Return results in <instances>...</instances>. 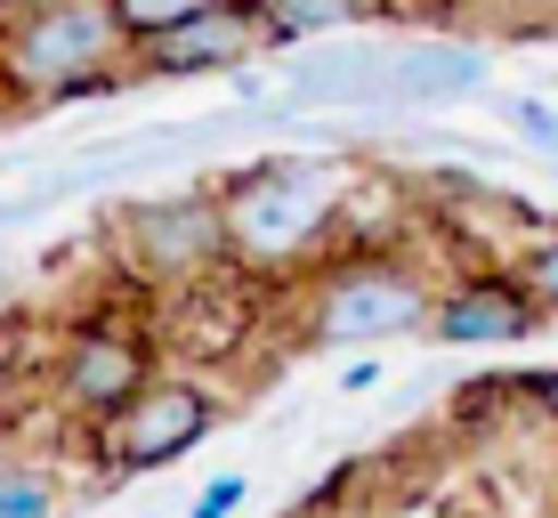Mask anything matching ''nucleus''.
<instances>
[{
  "mask_svg": "<svg viewBox=\"0 0 558 518\" xmlns=\"http://www.w3.org/2000/svg\"><path fill=\"white\" fill-rule=\"evenodd\" d=\"M486 98V49L470 41H397V113H437Z\"/></svg>",
  "mask_w": 558,
  "mask_h": 518,
  "instance_id": "11",
  "label": "nucleus"
},
{
  "mask_svg": "<svg viewBox=\"0 0 558 518\" xmlns=\"http://www.w3.org/2000/svg\"><path fill=\"white\" fill-rule=\"evenodd\" d=\"M373 381H380V357H373V349H364V357L349 364V373H340V389H373Z\"/></svg>",
  "mask_w": 558,
  "mask_h": 518,
  "instance_id": "19",
  "label": "nucleus"
},
{
  "mask_svg": "<svg viewBox=\"0 0 558 518\" xmlns=\"http://www.w3.org/2000/svg\"><path fill=\"white\" fill-rule=\"evenodd\" d=\"M0 518H57L49 478H0Z\"/></svg>",
  "mask_w": 558,
  "mask_h": 518,
  "instance_id": "16",
  "label": "nucleus"
},
{
  "mask_svg": "<svg viewBox=\"0 0 558 518\" xmlns=\"http://www.w3.org/2000/svg\"><path fill=\"white\" fill-rule=\"evenodd\" d=\"M267 49H276V33H267V16L252 0H219V9H195L162 33H138L130 65L154 73V82H195V73H243Z\"/></svg>",
  "mask_w": 558,
  "mask_h": 518,
  "instance_id": "7",
  "label": "nucleus"
},
{
  "mask_svg": "<svg viewBox=\"0 0 558 518\" xmlns=\"http://www.w3.org/2000/svg\"><path fill=\"white\" fill-rule=\"evenodd\" d=\"M243 494H252V478L219 470V478H210V486L195 494V510H186V518H235V510H243Z\"/></svg>",
  "mask_w": 558,
  "mask_h": 518,
  "instance_id": "17",
  "label": "nucleus"
},
{
  "mask_svg": "<svg viewBox=\"0 0 558 518\" xmlns=\"http://www.w3.org/2000/svg\"><path fill=\"white\" fill-rule=\"evenodd\" d=\"M130 33L113 0H57V9H0V89L16 106H73L122 82Z\"/></svg>",
  "mask_w": 558,
  "mask_h": 518,
  "instance_id": "2",
  "label": "nucleus"
},
{
  "mask_svg": "<svg viewBox=\"0 0 558 518\" xmlns=\"http://www.w3.org/2000/svg\"><path fill=\"white\" fill-rule=\"evenodd\" d=\"M510 267H518V284L543 300V316H558V219H534L526 243L510 252Z\"/></svg>",
  "mask_w": 558,
  "mask_h": 518,
  "instance_id": "13",
  "label": "nucleus"
},
{
  "mask_svg": "<svg viewBox=\"0 0 558 518\" xmlns=\"http://www.w3.org/2000/svg\"><path fill=\"white\" fill-rule=\"evenodd\" d=\"M429 300L437 284L421 276L405 252L380 243H349L307 276L300 292V333L316 349H389L405 333H429Z\"/></svg>",
  "mask_w": 558,
  "mask_h": 518,
  "instance_id": "3",
  "label": "nucleus"
},
{
  "mask_svg": "<svg viewBox=\"0 0 558 518\" xmlns=\"http://www.w3.org/2000/svg\"><path fill=\"white\" fill-rule=\"evenodd\" d=\"M494 106H502V122L534 146V155L558 162V106H550V98H534V89H510V98H494Z\"/></svg>",
  "mask_w": 558,
  "mask_h": 518,
  "instance_id": "14",
  "label": "nucleus"
},
{
  "mask_svg": "<svg viewBox=\"0 0 558 518\" xmlns=\"http://www.w3.org/2000/svg\"><path fill=\"white\" fill-rule=\"evenodd\" d=\"M252 9L267 16L276 49H283V41H324V33L349 25V0H252Z\"/></svg>",
  "mask_w": 558,
  "mask_h": 518,
  "instance_id": "12",
  "label": "nucleus"
},
{
  "mask_svg": "<svg viewBox=\"0 0 558 518\" xmlns=\"http://www.w3.org/2000/svg\"><path fill=\"white\" fill-rule=\"evenodd\" d=\"M195 9H219V0H113V16H122V33H130V41H138V33L179 25V16H195Z\"/></svg>",
  "mask_w": 558,
  "mask_h": 518,
  "instance_id": "15",
  "label": "nucleus"
},
{
  "mask_svg": "<svg viewBox=\"0 0 558 518\" xmlns=\"http://www.w3.org/2000/svg\"><path fill=\"white\" fill-rule=\"evenodd\" d=\"M252 309H259V276L219 267V276H195L179 292H154V340L179 349L186 364H227L252 340Z\"/></svg>",
  "mask_w": 558,
  "mask_h": 518,
  "instance_id": "8",
  "label": "nucleus"
},
{
  "mask_svg": "<svg viewBox=\"0 0 558 518\" xmlns=\"http://www.w3.org/2000/svg\"><path fill=\"white\" fill-rule=\"evenodd\" d=\"M349 195H356V170L340 155H259L219 186L227 252L259 284L316 276L349 236Z\"/></svg>",
  "mask_w": 558,
  "mask_h": 518,
  "instance_id": "1",
  "label": "nucleus"
},
{
  "mask_svg": "<svg viewBox=\"0 0 558 518\" xmlns=\"http://www.w3.org/2000/svg\"><path fill=\"white\" fill-rule=\"evenodd\" d=\"M518 389H526L534 406H543V413L558 421V364H550V373H534V381H518Z\"/></svg>",
  "mask_w": 558,
  "mask_h": 518,
  "instance_id": "18",
  "label": "nucleus"
},
{
  "mask_svg": "<svg viewBox=\"0 0 558 518\" xmlns=\"http://www.w3.org/2000/svg\"><path fill=\"white\" fill-rule=\"evenodd\" d=\"M543 324L550 316L518 284V267H470V276L437 284L429 300V340H446V349H510V340H534Z\"/></svg>",
  "mask_w": 558,
  "mask_h": 518,
  "instance_id": "9",
  "label": "nucleus"
},
{
  "mask_svg": "<svg viewBox=\"0 0 558 518\" xmlns=\"http://www.w3.org/2000/svg\"><path fill=\"white\" fill-rule=\"evenodd\" d=\"M219 421L227 406L203 373H154L106 421H89V454H98L106 478H146V470H170L179 454H195Z\"/></svg>",
  "mask_w": 558,
  "mask_h": 518,
  "instance_id": "5",
  "label": "nucleus"
},
{
  "mask_svg": "<svg viewBox=\"0 0 558 518\" xmlns=\"http://www.w3.org/2000/svg\"><path fill=\"white\" fill-rule=\"evenodd\" d=\"M292 106H356V113H397V41H349L324 33L300 65H283Z\"/></svg>",
  "mask_w": 558,
  "mask_h": 518,
  "instance_id": "10",
  "label": "nucleus"
},
{
  "mask_svg": "<svg viewBox=\"0 0 558 518\" xmlns=\"http://www.w3.org/2000/svg\"><path fill=\"white\" fill-rule=\"evenodd\" d=\"M154 349H162V340L138 333V324L113 316V309L73 316V324H65V349H57V397H65L82 421H106L130 389H146V381L162 373Z\"/></svg>",
  "mask_w": 558,
  "mask_h": 518,
  "instance_id": "6",
  "label": "nucleus"
},
{
  "mask_svg": "<svg viewBox=\"0 0 558 518\" xmlns=\"http://www.w3.org/2000/svg\"><path fill=\"white\" fill-rule=\"evenodd\" d=\"M113 252L146 292H179L195 276L235 267L227 252V203L219 186H179V195H130L113 210Z\"/></svg>",
  "mask_w": 558,
  "mask_h": 518,
  "instance_id": "4",
  "label": "nucleus"
},
{
  "mask_svg": "<svg viewBox=\"0 0 558 518\" xmlns=\"http://www.w3.org/2000/svg\"><path fill=\"white\" fill-rule=\"evenodd\" d=\"M0 9H57V0H0Z\"/></svg>",
  "mask_w": 558,
  "mask_h": 518,
  "instance_id": "20",
  "label": "nucleus"
}]
</instances>
